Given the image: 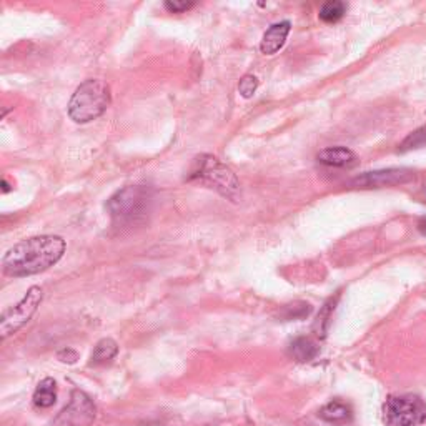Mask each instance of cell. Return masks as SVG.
I'll use <instances>...</instances> for the list:
<instances>
[{
  "label": "cell",
  "mask_w": 426,
  "mask_h": 426,
  "mask_svg": "<svg viewBox=\"0 0 426 426\" xmlns=\"http://www.w3.org/2000/svg\"><path fill=\"white\" fill-rule=\"evenodd\" d=\"M318 352H320L318 345L315 343L312 338H308V336H298V338L293 340L290 346H288V353H290V357L300 363L312 362V359L317 358Z\"/></svg>",
  "instance_id": "obj_12"
},
{
  "label": "cell",
  "mask_w": 426,
  "mask_h": 426,
  "mask_svg": "<svg viewBox=\"0 0 426 426\" xmlns=\"http://www.w3.org/2000/svg\"><path fill=\"white\" fill-rule=\"evenodd\" d=\"M352 408H350V405H346V403L340 401V399H333V401L327 403V405L320 410V418L333 425L348 423V421L352 420Z\"/></svg>",
  "instance_id": "obj_11"
},
{
  "label": "cell",
  "mask_w": 426,
  "mask_h": 426,
  "mask_svg": "<svg viewBox=\"0 0 426 426\" xmlns=\"http://www.w3.org/2000/svg\"><path fill=\"white\" fill-rule=\"evenodd\" d=\"M57 401V383L53 378H46L34 392V405L37 408H50Z\"/></svg>",
  "instance_id": "obj_13"
},
{
  "label": "cell",
  "mask_w": 426,
  "mask_h": 426,
  "mask_svg": "<svg viewBox=\"0 0 426 426\" xmlns=\"http://www.w3.org/2000/svg\"><path fill=\"white\" fill-rule=\"evenodd\" d=\"M57 357H59L60 362H64V363H75L77 362L78 355H77V352H74V350L64 348L62 352L57 353Z\"/></svg>",
  "instance_id": "obj_21"
},
{
  "label": "cell",
  "mask_w": 426,
  "mask_h": 426,
  "mask_svg": "<svg viewBox=\"0 0 426 426\" xmlns=\"http://www.w3.org/2000/svg\"><path fill=\"white\" fill-rule=\"evenodd\" d=\"M346 6L343 2H338V0H333V2H327L323 4L322 8H320V19L323 22H327V24H335V22H338L341 17L345 15Z\"/></svg>",
  "instance_id": "obj_15"
},
{
  "label": "cell",
  "mask_w": 426,
  "mask_h": 426,
  "mask_svg": "<svg viewBox=\"0 0 426 426\" xmlns=\"http://www.w3.org/2000/svg\"><path fill=\"white\" fill-rule=\"evenodd\" d=\"M95 416L97 408L92 398L80 390H74L69 405L53 418L50 426H92Z\"/></svg>",
  "instance_id": "obj_7"
},
{
  "label": "cell",
  "mask_w": 426,
  "mask_h": 426,
  "mask_svg": "<svg viewBox=\"0 0 426 426\" xmlns=\"http://www.w3.org/2000/svg\"><path fill=\"white\" fill-rule=\"evenodd\" d=\"M291 24L288 20L278 22V24H273L266 30L263 39H261L260 43V50L265 53V55H273L277 53L280 48L285 46V40L290 34Z\"/></svg>",
  "instance_id": "obj_9"
},
{
  "label": "cell",
  "mask_w": 426,
  "mask_h": 426,
  "mask_svg": "<svg viewBox=\"0 0 426 426\" xmlns=\"http://www.w3.org/2000/svg\"><path fill=\"white\" fill-rule=\"evenodd\" d=\"M42 288L32 287L29 288V291L25 293V296L19 303L2 313V318H0V335H2L4 340H6L8 335H13L15 331H19L25 323L30 322V318L37 312L39 305L42 303Z\"/></svg>",
  "instance_id": "obj_6"
},
{
  "label": "cell",
  "mask_w": 426,
  "mask_h": 426,
  "mask_svg": "<svg viewBox=\"0 0 426 426\" xmlns=\"http://www.w3.org/2000/svg\"><path fill=\"white\" fill-rule=\"evenodd\" d=\"M153 192L150 186L130 185L115 192L106 202V210L114 220L122 224H133L144 219L150 212Z\"/></svg>",
  "instance_id": "obj_3"
},
{
  "label": "cell",
  "mask_w": 426,
  "mask_h": 426,
  "mask_svg": "<svg viewBox=\"0 0 426 426\" xmlns=\"http://www.w3.org/2000/svg\"><path fill=\"white\" fill-rule=\"evenodd\" d=\"M65 253V240L57 235H40L22 240L2 259L7 277L20 278L42 273L59 261Z\"/></svg>",
  "instance_id": "obj_1"
},
{
  "label": "cell",
  "mask_w": 426,
  "mask_h": 426,
  "mask_svg": "<svg viewBox=\"0 0 426 426\" xmlns=\"http://www.w3.org/2000/svg\"><path fill=\"white\" fill-rule=\"evenodd\" d=\"M193 6H195L193 2H177V0H167V2L163 4V7H165L170 13L186 12L188 8H192Z\"/></svg>",
  "instance_id": "obj_20"
},
{
  "label": "cell",
  "mask_w": 426,
  "mask_h": 426,
  "mask_svg": "<svg viewBox=\"0 0 426 426\" xmlns=\"http://www.w3.org/2000/svg\"><path fill=\"white\" fill-rule=\"evenodd\" d=\"M385 426H420L426 421V403L415 394L390 397L383 406Z\"/></svg>",
  "instance_id": "obj_5"
},
{
  "label": "cell",
  "mask_w": 426,
  "mask_h": 426,
  "mask_svg": "<svg viewBox=\"0 0 426 426\" xmlns=\"http://www.w3.org/2000/svg\"><path fill=\"white\" fill-rule=\"evenodd\" d=\"M318 162L328 167L345 168L352 167L357 162V155L352 150L345 149V146H330V149L322 150L318 153Z\"/></svg>",
  "instance_id": "obj_10"
},
{
  "label": "cell",
  "mask_w": 426,
  "mask_h": 426,
  "mask_svg": "<svg viewBox=\"0 0 426 426\" xmlns=\"http://www.w3.org/2000/svg\"><path fill=\"white\" fill-rule=\"evenodd\" d=\"M310 312H312V306L305 301H296L293 305H287L285 310H283V318L285 320H301L305 317H308Z\"/></svg>",
  "instance_id": "obj_17"
},
{
  "label": "cell",
  "mask_w": 426,
  "mask_h": 426,
  "mask_svg": "<svg viewBox=\"0 0 426 426\" xmlns=\"http://www.w3.org/2000/svg\"><path fill=\"white\" fill-rule=\"evenodd\" d=\"M118 353L117 341L112 338H102L93 348L90 357V365H105V363L112 362Z\"/></svg>",
  "instance_id": "obj_14"
},
{
  "label": "cell",
  "mask_w": 426,
  "mask_h": 426,
  "mask_svg": "<svg viewBox=\"0 0 426 426\" xmlns=\"http://www.w3.org/2000/svg\"><path fill=\"white\" fill-rule=\"evenodd\" d=\"M415 179V172L410 168H388V170L366 172L353 180L355 186L362 188H380V186H392L406 184Z\"/></svg>",
  "instance_id": "obj_8"
},
{
  "label": "cell",
  "mask_w": 426,
  "mask_h": 426,
  "mask_svg": "<svg viewBox=\"0 0 426 426\" xmlns=\"http://www.w3.org/2000/svg\"><path fill=\"white\" fill-rule=\"evenodd\" d=\"M8 190H11V186H8V184H7V180H6V179H4V180H2V192H4V193H7V192H8Z\"/></svg>",
  "instance_id": "obj_23"
},
{
  "label": "cell",
  "mask_w": 426,
  "mask_h": 426,
  "mask_svg": "<svg viewBox=\"0 0 426 426\" xmlns=\"http://www.w3.org/2000/svg\"><path fill=\"white\" fill-rule=\"evenodd\" d=\"M333 308H335V301L333 300H330L328 301V303L325 305V308L322 310V313L318 315V320H317V330H318V335H325V331H327V327H328V322H330V315H331V312H333Z\"/></svg>",
  "instance_id": "obj_19"
},
{
  "label": "cell",
  "mask_w": 426,
  "mask_h": 426,
  "mask_svg": "<svg viewBox=\"0 0 426 426\" xmlns=\"http://www.w3.org/2000/svg\"><path fill=\"white\" fill-rule=\"evenodd\" d=\"M256 87H259V78L252 74L243 75L242 80H240V83H238V90H240V93H242V97H245V99H250L253 93L256 92Z\"/></svg>",
  "instance_id": "obj_18"
},
{
  "label": "cell",
  "mask_w": 426,
  "mask_h": 426,
  "mask_svg": "<svg viewBox=\"0 0 426 426\" xmlns=\"http://www.w3.org/2000/svg\"><path fill=\"white\" fill-rule=\"evenodd\" d=\"M110 105V87L99 78H87L77 87L69 102V117L75 123L99 118Z\"/></svg>",
  "instance_id": "obj_2"
},
{
  "label": "cell",
  "mask_w": 426,
  "mask_h": 426,
  "mask_svg": "<svg viewBox=\"0 0 426 426\" xmlns=\"http://www.w3.org/2000/svg\"><path fill=\"white\" fill-rule=\"evenodd\" d=\"M420 198H421V202H425V203H426V185L423 186V188H421V192H420Z\"/></svg>",
  "instance_id": "obj_24"
},
{
  "label": "cell",
  "mask_w": 426,
  "mask_h": 426,
  "mask_svg": "<svg viewBox=\"0 0 426 426\" xmlns=\"http://www.w3.org/2000/svg\"><path fill=\"white\" fill-rule=\"evenodd\" d=\"M188 180L202 181L232 200L237 198L240 192V184L235 173L212 155H198L197 158H193Z\"/></svg>",
  "instance_id": "obj_4"
},
{
  "label": "cell",
  "mask_w": 426,
  "mask_h": 426,
  "mask_svg": "<svg viewBox=\"0 0 426 426\" xmlns=\"http://www.w3.org/2000/svg\"><path fill=\"white\" fill-rule=\"evenodd\" d=\"M421 146H426V125L410 133V135H408L406 139L401 142V145H399V152L416 150V149H421Z\"/></svg>",
  "instance_id": "obj_16"
},
{
  "label": "cell",
  "mask_w": 426,
  "mask_h": 426,
  "mask_svg": "<svg viewBox=\"0 0 426 426\" xmlns=\"http://www.w3.org/2000/svg\"><path fill=\"white\" fill-rule=\"evenodd\" d=\"M418 228H420V232L423 233L425 237H426V219H423V220L420 221V224H418Z\"/></svg>",
  "instance_id": "obj_22"
}]
</instances>
